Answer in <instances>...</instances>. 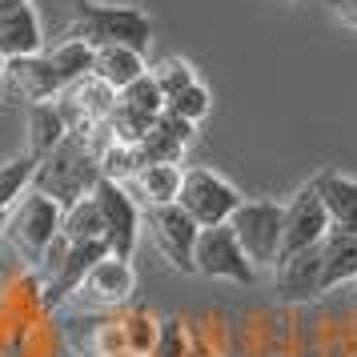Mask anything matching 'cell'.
Masks as SVG:
<instances>
[{
    "label": "cell",
    "instance_id": "6da1fadb",
    "mask_svg": "<svg viewBox=\"0 0 357 357\" xmlns=\"http://www.w3.org/2000/svg\"><path fill=\"white\" fill-rule=\"evenodd\" d=\"M109 145V129L105 121H73V129L61 145L52 149L49 157H40L33 173V189L52 197L61 209L77 205L97 189L100 181V149Z\"/></svg>",
    "mask_w": 357,
    "mask_h": 357
},
{
    "label": "cell",
    "instance_id": "7a4b0ae2",
    "mask_svg": "<svg viewBox=\"0 0 357 357\" xmlns=\"http://www.w3.org/2000/svg\"><path fill=\"white\" fill-rule=\"evenodd\" d=\"M73 40H84L89 49H132L145 52L153 45V20L132 4H105V0H77V17L68 24Z\"/></svg>",
    "mask_w": 357,
    "mask_h": 357
},
{
    "label": "cell",
    "instance_id": "3957f363",
    "mask_svg": "<svg viewBox=\"0 0 357 357\" xmlns=\"http://www.w3.org/2000/svg\"><path fill=\"white\" fill-rule=\"evenodd\" d=\"M65 221V209L52 201V197L29 189V197H20L17 205L8 209V229H4V241L17 249V257L24 265H40L49 245L56 241Z\"/></svg>",
    "mask_w": 357,
    "mask_h": 357
},
{
    "label": "cell",
    "instance_id": "277c9868",
    "mask_svg": "<svg viewBox=\"0 0 357 357\" xmlns=\"http://www.w3.org/2000/svg\"><path fill=\"white\" fill-rule=\"evenodd\" d=\"M233 233L249 261L261 269H273L281 257V233H285V205L281 201H241V209L233 213Z\"/></svg>",
    "mask_w": 357,
    "mask_h": 357
},
{
    "label": "cell",
    "instance_id": "5b68a950",
    "mask_svg": "<svg viewBox=\"0 0 357 357\" xmlns=\"http://www.w3.org/2000/svg\"><path fill=\"white\" fill-rule=\"evenodd\" d=\"M245 197L237 193V185H229L225 177H217L213 169H185V185H181L177 205L193 217L201 229L229 225L233 213L241 209Z\"/></svg>",
    "mask_w": 357,
    "mask_h": 357
},
{
    "label": "cell",
    "instance_id": "8992f818",
    "mask_svg": "<svg viewBox=\"0 0 357 357\" xmlns=\"http://www.w3.org/2000/svg\"><path fill=\"white\" fill-rule=\"evenodd\" d=\"M193 265H197V273L209 277V281H233V285H253L257 281V265L241 249L233 225L201 229L197 249H193Z\"/></svg>",
    "mask_w": 357,
    "mask_h": 357
},
{
    "label": "cell",
    "instance_id": "52a82bcc",
    "mask_svg": "<svg viewBox=\"0 0 357 357\" xmlns=\"http://www.w3.org/2000/svg\"><path fill=\"white\" fill-rule=\"evenodd\" d=\"M93 205L100 213V225H105V241H109V253L121 261H132V249H137V237H141V205L129 197V185H116V181H97L93 189Z\"/></svg>",
    "mask_w": 357,
    "mask_h": 357
},
{
    "label": "cell",
    "instance_id": "ba28073f",
    "mask_svg": "<svg viewBox=\"0 0 357 357\" xmlns=\"http://www.w3.org/2000/svg\"><path fill=\"white\" fill-rule=\"evenodd\" d=\"M141 221H145L149 237L157 245V253H161L173 269L197 273L193 249H197V237H201V225H197L189 213L181 209V205H149V209L141 213Z\"/></svg>",
    "mask_w": 357,
    "mask_h": 357
},
{
    "label": "cell",
    "instance_id": "9c48e42d",
    "mask_svg": "<svg viewBox=\"0 0 357 357\" xmlns=\"http://www.w3.org/2000/svg\"><path fill=\"white\" fill-rule=\"evenodd\" d=\"M325 233H329V213H325V201H321V185L313 177V181H305V185L293 193V201L285 205L281 257H293V253H305L313 245H321Z\"/></svg>",
    "mask_w": 357,
    "mask_h": 357
},
{
    "label": "cell",
    "instance_id": "30bf717a",
    "mask_svg": "<svg viewBox=\"0 0 357 357\" xmlns=\"http://www.w3.org/2000/svg\"><path fill=\"white\" fill-rule=\"evenodd\" d=\"M105 257H113L109 253V241L97 237V241H81V245H68L65 261L45 277V309H56V301H68L73 293L84 285V277L93 273V265Z\"/></svg>",
    "mask_w": 357,
    "mask_h": 357
},
{
    "label": "cell",
    "instance_id": "8fae6325",
    "mask_svg": "<svg viewBox=\"0 0 357 357\" xmlns=\"http://www.w3.org/2000/svg\"><path fill=\"white\" fill-rule=\"evenodd\" d=\"M273 293L281 301H289V305L317 301L321 297V245L277 261L273 265Z\"/></svg>",
    "mask_w": 357,
    "mask_h": 357
},
{
    "label": "cell",
    "instance_id": "7c38bea8",
    "mask_svg": "<svg viewBox=\"0 0 357 357\" xmlns=\"http://www.w3.org/2000/svg\"><path fill=\"white\" fill-rule=\"evenodd\" d=\"M0 81L8 84V93L20 97L24 105H40V100H56L65 93V84L56 77V68L45 52H36V56H20V61H8L4 68V77Z\"/></svg>",
    "mask_w": 357,
    "mask_h": 357
},
{
    "label": "cell",
    "instance_id": "4fadbf2b",
    "mask_svg": "<svg viewBox=\"0 0 357 357\" xmlns=\"http://www.w3.org/2000/svg\"><path fill=\"white\" fill-rule=\"evenodd\" d=\"M84 301L93 305H125L137 293V273H132V261L121 257H105L93 265V273L84 277V285L77 289Z\"/></svg>",
    "mask_w": 357,
    "mask_h": 357
},
{
    "label": "cell",
    "instance_id": "5bb4252c",
    "mask_svg": "<svg viewBox=\"0 0 357 357\" xmlns=\"http://www.w3.org/2000/svg\"><path fill=\"white\" fill-rule=\"evenodd\" d=\"M317 185H321V201L329 213V229L357 237V181L337 169H325L317 173Z\"/></svg>",
    "mask_w": 357,
    "mask_h": 357
},
{
    "label": "cell",
    "instance_id": "9a60e30c",
    "mask_svg": "<svg viewBox=\"0 0 357 357\" xmlns=\"http://www.w3.org/2000/svg\"><path fill=\"white\" fill-rule=\"evenodd\" d=\"M73 129V116H68L65 100H40V105H29V153L36 161L49 157L52 149L61 145Z\"/></svg>",
    "mask_w": 357,
    "mask_h": 357
},
{
    "label": "cell",
    "instance_id": "2e32d148",
    "mask_svg": "<svg viewBox=\"0 0 357 357\" xmlns=\"http://www.w3.org/2000/svg\"><path fill=\"white\" fill-rule=\"evenodd\" d=\"M45 52V36H40V20H36L33 4L13 8L0 17V56L20 61V56H36Z\"/></svg>",
    "mask_w": 357,
    "mask_h": 357
},
{
    "label": "cell",
    "instance_id": "e0dca14e",
    "mask_svg": "<svg viewBox=\"0 0 357 357\" xmlns=\"http://www.w3.org/2000/svg\"><path fill=\"white\" fill-rule=\"evenodd\" d=\"M349 281H357V237L329 229L321 241V293H333Z\"/></svg>",
    "mask_w": 357,
    "mask_h": 357
},
{
    "label": "cell",
    "instance_id": "ac0fdd59",
    "mask_svg": "<svg viewBox=\"0 0 357 357\" xmlns=\"http://www.w3.org/2000/svg\"><path fill=\"white\" fill-rule=\"evenodd\" d=\"M65 109L73 121H93V125H100V121H109V113L116 109V100H121V93H116L113 84L97 81V77H84V81H77L73 89H65Z\"/></svg>",
    "mask_w": 357,
    "mask_h": 357
},
{
    "label": "cell",
    "instance_id": "d6986e66",
    "mask_svg": "<svg viewBox=\"0 0 357 357\" xmlns=\"http://www.w3.org/2000/svg\"><path fill=\"white\" fill-rule=\"evenodd\" d=\"M132 193L149 205H177L181 185H185V169L181 165H141V173L129 181Z\"/></svg>",
    "mask_w": 357,
    "mask_h": 357
},
{
    "label": "cell",
    "instance_id": "ffe728a7",
    "mask_svg": "<svg viewBox=\"0 0 357 357\" xmlns=\"http://www.w3.org/2000/svg\"><path fill=\"white\" fill-rule=\"evenodd\" d=\"M145 73H149L145 52L121 49V45H113V49H97V56H93V77L105 81V84H113L116 93L129 89L132 81H141Z\"/></svg>",
    "mask_w": 357,
    "mask_h": 357
},
{
    "label": "cell",
    "instance_id": "44dd1931",
    "mask_svg": "<svg viewBox=\"0 0 357 357\" xmlns=\"http://www.w3.org/2000/svg\"><path fill=\"white\" fill-rule=\"evenodd\" d=\"M45 56L52 61V68H56L61 84H65V89H73L77 81L93 77V56H97V49H89L84 40H73V36H65V40H56V45H52Z\"/></svg>",
    "mask_w": 357,
    "mask_h": 357
},
{
    "label": "cell",
    "instance_id": "7402d4cb",
    "mask_svg": "<svg viewBox=\"0 0 357 357\" xmlns=\"http://www.w3.org/2000/svg\"><path fill=\"white\" fill-rule=\"evenodd\" d=\"M153 125H157V116L141 113V109H132L125 100H116V109L109 113V121H105L109 141H116V145H141V137H145Z\"/></svg>",
    "mask_w": 357,
    "mask_h": 357
},
{
    "label": "cell",
    "instance_id": "603a6c76",
    "mask_svg": "<svg viewBox=\"0 0 357 357\" xmlns=\"http://www.w3.org/2000/svg\"><path fill=\"white\" fill-rule=\"evenodd\" d=\"M36 165L40 161H36L33 153H20V157L0 165V209H13L20 197H24V189H33Z\"/></svg>",
    "mask_w": 357,
    "mask_h": 357
},
{
    "label": "cell",
    "instance_id": "cb8c5ba5",
    "mask_svg": "<svg viewBox=\"0 0 357 357\" xmlns=\"http://www.w3.org/2000/svg\"><path fill=\"white\" fill-rule=\"evenodd\" d=\"M61 233H65L73 245L105 237V225H100V213H97V205H93V197H84V201H77V205H68L65 221H61Z\"/></svg>",
    "mask_w": 357,
    "mask_h": 357
},
{
    "label": "cell",
    "instance_id": "d4e9b609",
    "mask_svg": "<svg viewBox=\"0 0 357 357\" xmlns=\"http://www.w3.org/2000/svg\"><path fill=\"white\" fill-rule=\"evenodd\" d=\"M137 173H141V153H137V145H116V141H109V145L100 149V177L105 181L129 185Z\"/></svg>",
    "mask_w": 357,
    "mask_h": 357
},
{
    "label": "cell",
    "instance_id": "484cf974",
    "mask_svg": "<svg viewBox=\"0 0 357 357\" xmlns=\"http://www.w3.org/2000/svg\"><path fill=\"white\" fill-rule=\"evenodd\" d=\"M185 149H189V145H181L177 137H169L161 125H153V129L141 137L137 153H141V165H181Z\"/></svg>",
    "mask_w": 357,
    "mask_h": 357
},
{
    "label": "cell",
    "instance_id": "4316f807",
    "mask_svg": "<svg viewBox=\"0 0 357 357\" xmlns=\"http://www.w3.org/2000/svg\"><path fill=\"white\" fill-rule=\"evenodd\" d=\"M149 77L157 81V89L165 93V100L177 97L181 89H189V84H197V73L189 61H181V56H165V61H157V65L149 68Z\"/></svg>",
    "mask_w": 357,
    "mask_h": 357
},
{
    "label": "cell",
    "instance_id": "83f0119b",
    "mask_svg": "<svg viewBox=\"0 0 357 357\" xmlns=\"http://www.w3.org/2000/svg\"><path fill=\"white\" fill-rule=\"evenodd\" d=\"M165 113H177V116H185L189 125H197V121H205L209 116V89L197 81V84H189V89H181L177 97H169L165 100Z\"/></svg>",
    "mask_w": 357,
    "mask_h": 357
},
{
    "label": "cell",
    "instance_id": "f1b7e54d",
    "mask_svg": "<svg viewBox=\"0 0 357 357\" xmlns=\"http://www.w3.org/2000/svg\"><path fill=\"white\" fill-rule=\"evenodd\" d=\"M149 357H193V341H189V329L169 317V321L157 325V341H153V354Z\"/></svg>",
    "mask_w": 357,
    "mask_h": 357
},
{
    "label": "cell",
    "instance_id": "f546056e",
    "mask_svg": "<svg viewBox=\"0 0 357 357\" xmlns=\"http://www.w3.org/2000/svg\"><path fill=\"white\" fill-rule=\"evenodd\" d=\"M121 100L125 105H132V109H141V113H149V116H161L165 113V93L157 89V81L153 77H141V81H132L129 89H121Z\"/></svg>",
    "mask_w": 357,
    "mask_h": 357
},
{
    "label": "cell",
    "instance_id": "4dcf8cb0",
    "mask_svg": "<svg viewBox=\"0 0 357 357\" xmlns=\"http://www.w3.org/2000/svg\"><path fill=\"white\" fill-rule=\"evenodd\" d=\"M157 125H161L169 137H177L181 145H189V141H193V129H197V125H189V121L177 116V113H161V116H157Z\"/></svg>",
    "mask_w": 357,
    "mask_h": 357
},
{
    "label": "cell",
    "instance_id": "1f68e13d",
    "mask_svg": "<svg viewBox=\"0 0 357 357\" xmlns=\"http://www.w3.org/2000/svg\"><path fill=\"white\" fill-rule=\"evenodd\" d=\"M333 13H337L341 24L357 29V0H333Z\"/></svg>",
    "mask_w": 357,
    "mask_h": 357
},
{
    "label": "cell",
    "instance_id": "d6a6232c",
    "mask_svg": "<svg viewBox=\"0 0 357 357\" xmlns=\"http://www.w3.org/2000/svg\"><path fill=\"white\" fill-rule=\"evenodd\" d=\"M24 4H29V0H0V17L13 13V8H24Z\"/></svg>",
    "mask_w": 357,
    "mask_h": 357
},
{
    "label": "cell",
    "instance_id": "836d02e7",
    "mask_svg": "<svg viewBox=\"0 0 357 357\" xmlns=\"http://www.w3.org/2000/svg\"><path fill=\"white\" fill-rule=\"evenodd\" d=\"M4 229H8V209H0V241H4Z\"/></svg>",
    "mask_w": 357,
    "mask_h": 357
},
{
    "label": "cell",
    "instance_id": "e575fe53",
    "mask_svg": "<svg viewBox=\"0 0 357 357\" xmlns=\"http://www.w3.org/2000/svg\"><path fill=\"white\" fill-rule=\"evenodd\" d=\"M4 68H8V56H0V77H4Z\"/></svg>",
    "mask_w": 357,
    "mask_h": 357
},
{
    "label": "cell",
    "instance_id": "d590c367",
    "mask_svg": "<svg viewBox=\"0 0 357 357\" xmlns=\"http://www.w3.org/2000/svg\"><path fill=\"white\" fill-rule=\"evenodd\" d=\"M125 357H132V354H125Z\"/></svg>",
    "mask_w": 357,
    "mask_h": 357
}]
</instances>
